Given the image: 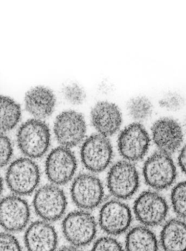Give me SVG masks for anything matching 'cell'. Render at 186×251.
<instances>
[{"label":"cell","mask_w":186,"mask_h":251,"mask_svg":"<svg viewBox=\"0 0 186 251\" xmlns=\"http://www.w3.org/2000/svg\"><path fill=\"white\" fill-rule=\"evenodd\" d=\"M41 180L39 165L28 157H20L10 164L5 174L8 189L18 196L31 195L37 190Z\"/></svg>","instance_id":"6da1fadb"},{"label":"cell","mask_w":186,"mask_h":251,"mask_svg":"<svg viewBox=\"0 0 186 251\" xmlns=\"http://www.w3.org/2000/svg\"><path fill=\"white\" fill-rule=\"evenodd\" d=\"M49 126L41 119L24 122L17 131V142L22 152L30 158L43 156L50 145Z\"/></svg>","instance_id":"7a4b0ae2"},{"label":"cell","mask_w":186,"mask_h":251,"mask_svg":"<svg viewBox=\"0 0 186 251\" xmlns=\"http://www.w3.org/2000/svg\"><path fill=\"white\" fill-rule=\"evenodd\" d=\"M177 174V167L171 154L163 151H155L143 164L145 183L152 190L161 191L171 187L175 182Z\"/></svg>","instance_id":"3957f363"},{"label":"cell","mask_w":186,"mask_h":251,"mask_svg":"<svg viewBox=\"0 0 186 251\" xmlns=\"http://www.w3.org/2000/svg\"><path fill=\"white\" fill-rule=\"evenodd\" d=\"M62 231L71 245L80 248L93 242L97 232V223L89 211L77 210L69 213L64 217Z\"/></svg>","instance_id":"277c9868"},{"label":"cell","mask_w":186,"mask_h":251,"mask_svg":"<svg viewBox=\"0 0 186 251\" xmlns=\"http://www.w3.org/2000/svg\"><path fill=\"white\" fill-rule=\"evenodd\" d=\"M139 185V171L131 161L121 160L110 168L107 177V186L110 193L116 199H130L137 192Z\"/></svg>","instance_id":"5b68a950"},{"label":"cell","mask_w":186,"mask_h":251,"mask_svg":"<svg viewBox=\"0 0 186 251\" xmlns=\"http://www.w3.org/2000/svg\"><path fill=\"white\" fill-rule=\"evenodd\" d=\"M169 207L163 196L158 191L147 190L139 195L133 205L136 220L142 226L151 227L166 222Z\"/></svg>","instance_id":"8992f818"},{"label":"cell","mask_w":186,"mask_h":251,"mask_svg":"<svg viewBox=\"0 0 186 251\" xmlns=\"http://www.w3.org/2000/svg\"><path fill=\"white\" fill-rule=\"evenodd\" d=\"M35 212L44 221L56 222L67 211V198L59 186L46 184L38 189L33 197Z\"/></svg>","instance_id":"52a82bcc"},{"label":"cell","mask_w":186,"mask_h":251,"mask_svg":"<svg viewBox=\"0 0 186 251\" xmlns=\"http://www.w3.org/2000/svg\"><path fill=\"white\" fill-rule=\"evenodd\" d=\"M70 194L76 206L80 210L89 211L102 204L105 189L97 176L92 173H80L73 180Z\"/></svg>","instance_id":"ba28073f"},{"label":"cell","mask_w":186,"mask_h":251,"mask_svg":"<svg viewBox=\"0 0 186 251\" xmlns=\"http://www.w3.org/2000/svg\"><path fill=\"white\" fill-rule=\"evenodd\" d=\"M77 167V158L74 152L70 148L61 145L48 154L45 173L52 184L60 186L72 180Z\"/></svg>","instance_id":"9c48e42d"},{"label":"cell","mask_w":186,"mask_h":251,"mask_svg":"<svg viewBox=\"0 0 186 251\" xmlns=\"http://www.w3.org/2000/svg\"><path fill=\"white\" fill-rule=\"evenodd\" d=\"M82 162L92 173L104 171L111 164L113 147L108 136L93 133L83 142L80 151Z\"/></svg>","instance_id":"30bf717a"},{"label":"cell","mask_w":186,"mask_h":251,"mask_svg":"<svg viewBox=\"0 0 186 251\" xmlns=\"http://www.w3.org/2000/svg\"><path fill=\"white\" fill-rule=\"evenodd\" d=\"M132 221L131 209L121 200H109L99 210V226L109 236H118L128 231Z\"/></svg>","instance_id":"8fae6325"},{"label":"cell","mask_w":186,"mask_h":251,"mask_svg":"<svg viewBox=\"0 0 186 251\" xmlns=\"http://www.w3.org/2000/svg\"><path fill=\"white\" fill-rule=\"evenodd\" d=\"M149 145V133L139 123L128 125L118 135V151L124 159L131 162L141 159L147 152Z\"/></svg>","instance_id":"7c38bea8"},{"label":"cell","mask_w":186,"mask_h":251,"mask_svg":"<svg viewBox=\"0 0 186 251\" xmlns=\"http://www.w3.org/2000/svg\"><path fill=\"white\" fill-rule=\"evenodd\" d=\"M30 208L28 202L18 195L2 198L0 203V223L4 230L16 233L28 227Z\"/></svg>","instance_id":"4fadbf2b"},{"label":"cell","mask_w":186,"mask_h":251,"mask_svg":"<svg viewBox=\"0 0 186 251\" xmlns=\"http://www.w3.org/2000/svg\"><path fill=\"white\" fill-rule=\"evenodd\" d=\"M86 128L84 117L74 110L62 111L54 122V133L57 140L67 148L80 143L86 136Z\"/></svg>","instance_id":"5bb4252c"},{"label":"cell","mask_w":186,"mask_h":251,"mask_svg":"<svg viewBox=\"0 0 186 251\" xmlns=\"http://www.w3.org/2000/svg\"><path fill=\"white\" fill-rule=\"evenodd\" d=\"M24 240L27 251H55L58 245V233L51 223L36 220L26 229Z\"/></svg>","instance_id":"9a60e30c"},{"label":"cell","mask_w":186,"mask_h":251,"mask_svg":"<svg viewBox=\"0 0 186 251\" xmlns=\"http://www.w3.org/2000/svg\"><path fill=\"white\" fill-rule=\"evenodd\" d=\"M152 135L159 151L169 154L177 151L183 141L181 126L171 117H162L157 120L152 126Z\"/></svg>","instance_id":"2e32d148"},{"label":"cell","mask_w":186,"mask_h":251,"mask_svg":"<svg viewBox=\"0 0 186 251\" xmlns=\"http://www.w3.org/2000/svg\"><path fill=\"white\" fill-rule=\"evenodd\" d=\"M92 124L99 133L110 136L121 126L122 114L118 105L109 101L96 102L91 111Z\"/></svg>","instance_id":"e0dca14e"},{"label":"cell","mask_w":186,"mask_h":251,"mask_svg":"<svg viewBox=\"0 0 186 251\" xmlns=\"http://www.w3.org/2000/svg\"><path fill=\"white\" fill-rule=\"evenodd\" d=\"M55 103L56 98L53 92L46 86H35L27 91L24 96L26 109L38 119L50 115Z\"/></svg>","instance_id":"ac0fdd59"},{"label":"cell","mask_w":186,"mask_h":251,"mask_svg":"<svg viewBox=\"0 0 186 251\" xmlns=\"http://www.w3.org/2000/svg\"><path fill=\"white\" fill-rule=\"evenodd\" d=\"M160 245L163 251H186V223L175 217L163 225Z\"/></svg>","instance_id":"d6986e66"},{"label":"cell","mask_w":186,"mask_h":251,"mask_svg":"<svg viewBox=\"0 0 186 251\" xmlns=\"http://www.w3.org/2000/svg\"><path fill=\"white\" fill-rule=\"evenodd\" d=\"M160 242L150 227L139 225L127 231L126 251H159Z\"/></svg>","instance_id":"ffe728a7"},{"label":"cell","mask_w":186,"mask_h":251,"mask_svg":"<svg viewBox=\"0 0 186 251\" xmlns=\"http://www.w3.org/2000/svg\"><path fill=\"white\" fill-rule=\"evenodd\" d=\"M0 112L2 131H8L14 128L21 118L22 109L20 104L5 95H2L0 98Z\"/></svg>","instance_id":"44dd1931"},{"label":"cell","mask_w":186,"mask_h":251,"mask_svg":"<svg viewBox=\"0 0 186 251\" xmlns=\"http://www.w3.org/2000/svg\"><path fill=\"white\" fill-rule=\"evenodd\" d=\"M127 109L130 115L138 120H143L152 114L153 105L149 98L137 96L127 102Z\"/></svg>","instance_id":"7402d4cb"},{"label":"cell","mask_w":186,"mask_h":251,"mask_svg":"<svg viewBox=\"0 0 186 251\" xmlns=\"http://www.w3.org/2000/svg\"><path fill=\"white\" fill-rule=\"evenodd\" d=\"M170 200L173 211L177 217L183 220L186 219V180L174 185Z\"/></svg>","instance_id":"603a6c76"},{"label":"cell","mask_w":186,"mask_h":251,"mask_svg":"<svg viewBox=\"0 0 186 251\" xmlns=\"http://www.w3.org/2000/svg\"><path fill=\"white\" fill-rule=\"evenodd\" d=\"M64 97L72 103L80 104L86 100V92L83 86L77 83H70L63 87Z\"/></svg>","instance_id":"cb8c5ba5"},{"label":"cell","mask_w":186,"mask_h":251,"mask_svg":"<svg viewBox=\"0 0 186 251\" xmlns=\"http://www.w3.org/2000/svg\"><path fill=\"white\" fill-rule=\"evenodd\" d=\"M91 251H124V250L116 239L111 236H105L95 241Z\"/></svg>","instance_id":"d4e9b609"},{"label":"cell","mask_w":186,"mask_h":251,"mask_svg":"<svg viewBox=\"0 0 186 251\" xmlns=\"http://www.w3.org/2000/svg\"><path fill=\"white\" fill-rule=\"evenodd\" d=\"M0 251H23L17 238L9 232L3 231L0 236Z\"/></svg>","instance_id":"484cf974"},{"label":"cell","mask_w":186,"mask_h":251,"mask_svg":"<svg viewBox=\"0 0 186 251\" xmlns=\"http://www.w3.org/2000/svg\"><path fill=\"white\" fill-rule=\"evenodd\" d=\"M0 149L1 167H5L10 162L12 157L13 145L10 138L4 133H2L0 137Z\"/></svg>","instance_id":"4316f807"},{"label":"cell","mask_w":186,"mask_h":251,"mask_svg":"<svg viewBox=\"0 0 186 251\" xmlns=\"http://www.w3.org/2000/svg\"><path fill=\"white\" fill-rule=\"evenodd\" d=\"M184 98L177 92H169L164 95L163 98L160 100L161 105L172 110L181 108L184 105Z\"/></svg>","instance_id":"83f0119b"},{"label":"cell","mask_w":186,"mask_h":251,"mask_svg":"<svg viewBox=\"0 0 186 251\" xmlns=\"http://www.w3.org/2000/svg\"><path fill=\"white\" fill-rule=\"evenodd\" d=\"M178 164L182 171L186 175V143L183 145L179 153Z\"/></svg>","instance_id":"f1b7e54d"},{"label":"cell","mask_w":186,"mask_h":251,"mask_svg":"<svg viewBox=\"0 0 186 251\" xmlns=\"http://www.w3.org/2000/svg\"><path fill=\"white\" fill-rule=\"evenodd\" d=\"M58 251H83L80 248L77 247L72 246V245H69V246H64L58 250Z\"/></svg>","instance_id":"f546056e"}]
</instances>
